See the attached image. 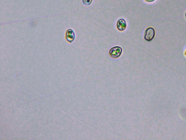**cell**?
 <instances>
[{
	"label": "cell",
	"mask_w": 186,
	"mask_h": 140,
	"mask_svg": "<svg viewBox=\"0 0 186 140\" xmlns=\"http://www.w3.org/2000/svg\"><path fill=\"white\" fill-rule=\"evenodd\" d=\"M123 52L122 48L119 46H115L110 49L109 54L112 58L117 59L121 56Z\"/></svg>",
	"instance_id": "cell-1"
},
{
	"label": "cell",
	"mask_w": 186,
	"mask_h": 140,
	"mask_svg": "<svg viewBox=\"0 0 186 140\" xmlns=\"http://www.w3.org/2000/svg\"><path fill=\"white\" fill-rule=\"evenodd\" d=\"M155 34V30L154 28H148L145 31L144 38L147 41L150 42L153 40Z\"/></svg>",
	"instance_id": "cell-2"
},
{
	"label": "cell",
	"mask_w": 186,
	"mask_h": 140,
	"mask_svg": "<svg viewBox=\"0 0 186 140\" xmlns=\"http://www.w3.org/2000/svg\"><path fill=\"white\" fill-rule=\"evenodd\" d=\"M66 40L70 43H72L74 41L75 34L74 31L72 29H69L66 31Z\"/></svg>",
	"instance_id": "cell-3"
},
{
	"label": "cell",
	"mask_w": 186,
	"mask_h": 140,
	"mask_svg": "<svg viewBox=\"0 0 186 140\" xmlns=\"http://www.w3.org/2000/svg\"><path fill=\"white\" fill-rule=\"evenodd\" d=\"M116 27L117 28L119 31H124L125 30L127 27V22L124 19H120L117 22Z\"/></svg>",
	"instance_id": "cell-4"
},
{
	"label": "cell",
	"mask_w": 186,
	"mask_h": 140,
	"mask_svg": "<svg viewBox=\"0 0 186 140\" xmlns=\"http://www.w3.org/2000/svg\"><path fill=\"white\" fill-rule=\"evenodd\" d=\"M93 0H82L83 4L86 6H89L92 4Z\"/></svg>",
	"instance_id": "cell-5"
},
{
	"label": "cell",
	"mask_w": 186,
	"mask_h": 140,
	"mask_svg": "<svg viewBox=\"0 0 186 140\" xmlns=\"http://www.w3.org/2000/svg\"><path fill=\"white\" fill-rule=\"evenodd\" d=\"M144 1L146 2L150 3L154 2L156 0H144Z\"/></svg>",
	"instance_id": "cell-6"
},
{
	"label": "cell",
	"mask_w": 186,
	"mask_h": 140,
	"mask_svg": "<svg viewBox=\"0 0 186 140\" xmlns=\"http://www.w3.org/2000/svg\"><path fill=\"white\" fill-rule=\"evenodd\" d=\"M184 54H185V56H186V51L185 52V53H184Z\"/></svg>",
	"instance_id": "cell-7"
},
{
	"label": "cell",
	"mask_w": 186,
	"mask_h": 140,
	"mask_svg": "<svg viewBox=\"0 0 186 140\" xmlns=\"http://www.w3.org/2000/svg\"><path fill=\"white\" fill-rule=\"evenodd\" d=\"M185 17H186V13H185Z\"/></svg>",
	"instance_id": "cell-8"
}]
</instances>
